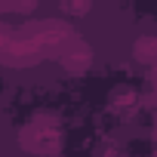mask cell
<instances>
[{
	"label": "cell",
	"mask_w": 157,
	"mask_h": 157,
	"mask_svg": "<svg viewBox=\"0 0 157 157\" xmlns=\"http://www.w3.org/2000/svg\"><path fill=\"white\" fill-rule=\"evenodd\" d=\"M59 6H62L68 16H83V13H90L93 0H59Z\"/></svg>",
	"instance_id": "6da1fadb"
},
{
	"label": "cell",
	"mask_w": 157,
	"mask_h": 157,
	"mask_svg": "<svg viewBox=\"0 0 157 157\" xmlns=\"http://www.w3.org/2000/svg\"><path fill=\"white\" fill-rule=\"evenodd\" d=\"M139 56L148 62L151 59V37H142V43H139Z\"/></svg>",
	"instance_id": "7a4b0ae2"
}]
</instances>
